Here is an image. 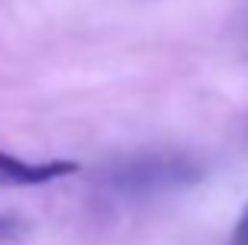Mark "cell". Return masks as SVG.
Masks as SVG:
<instances>
[{
    "instance_id": "cell-1",
    "label": "cell",
    "mask_w": 248,
    "mask_h": 245,
    "mask_svg": "<svg viewBox=\"0 0 248 245\" xmlns=\"http://www.w3.org/2000/svg\"><path fill=\"white\" fill-rule=\"evenodd\" d=\"M201 176L195 160H186L179 154H141L116 164L107 173V183L120 195H154L167 189H182L192 185Z\"/></svg>"
},
{
    "instance_id": "cell-2",
    "label": "cell",
    "mask_w": 248,
    "mask_h": 245,
    "mask_svg": "<svg viewBox=\"0 0 248 245\" xmlns=\"http://www.w3.org/2000/svg\"><path fill=\"white\" fill-rule=\"evenodd\" d=\"M73 173H79V164L66 160V157L25 160V157H16V154L0 151V185H6V189H35V185L66 179Z\"/></svg>"
},
{
    "instance_id": "cell-3",
    "label": "cell",
    "mask_w": 248,
    "mask_h": 245,
    "mask_svg": "<svg viewBox=\"0 0 248 245\" xmlns=\"http://www.w3.org/2000/svg\"><path fill=\"white\" fill-rule=\"evenodd\" d=\"M232 245H248V204H245L242 217H239V223H236V233H232Z\"/></svg>"
},
{
    "instance_id": "cell-4",
    "label": "cell",
    "mask_w": 248,
    "mask_h": 245,
    "mask_svg": "<svg viewBox=\"0 0 248 245\" xmlns=\"http://www.w3.org/2000/svg\"><path fill=\"white\" fill-rule=\"evenodd\" d=\"M10 233H16V220H10V217H0V239H3V236H10Z\"/></svg>"
}]
</instances>
